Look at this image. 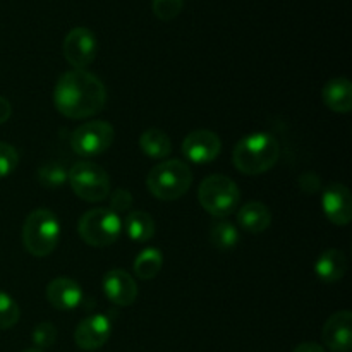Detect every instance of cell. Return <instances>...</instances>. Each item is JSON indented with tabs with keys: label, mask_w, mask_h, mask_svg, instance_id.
I'll return each instance as SVG.
<instances>
[{
	"label": "cell",
	"mask_w": 352,
	"mask_h": 352,
	"mask_svg": "<svg viewBox=\"0 0 352 352\" xmlns=\"http://www.w3.org/2000/svg\"><path fill=\"white\" fill-rule=\"evenodd\" d=\"M21 309L12 296L0 291V330H9L19 322Z\"/></svg>",
	"instance_id": "cb8c5ba5"
},
{
	"label": "cell",
	"mask_w": 352,
	"mask_h": 352,
	"mask_svg": "<svg viewBox=\"0 0 352 352\" xmlns=\"http://www.w3.org/2000/svg\"><path fill=\"white\" fill-rule=\"evenodd\" d=\"M67 182L78 198L89 203H100L110 195L109 174L91 162H78L69 168Z\"/></svg>",
	"instance_id": "52a82bcc"
},
{
	"label": "cell",
	"mask_w": 352,
	"mask_h": 352,
	"mask_svg": "<svg viewBox=\"0 0 352 352\" xmlns=\"http://www.w3.org/2000/svg\"><path fill=\"white\" fill-rule=\"evenodd\" d=\"M322 340L327 349L349 352L352 349V313L342 309L330 316L323 325Z\"/></svg>",
	"instance_id": "4fadbf2b"
},
{
	"label": "cell",
	"mask_w": 352,
	"mask_h": 352,
	"mask_svg": "<svg viewBox=\"0 0 352 352\" xmlns=\"http://www.w3.org/2000/svg\"><path fill=\"white\" fill-rule=\"evenodd\" d=\"M31 339H33V344L36 349L43 351L47 347H52L57 340V329H55L54 323H38L33 329V333H31Z\"/></svg>",
	"instance_id": "d4e9b609"
},
{
	"label": "cell",
	"mask_w": 352,
	"mask_h": 352,
	"mask_svg": "<svg viewBox=\"0 0 352 352\" xmlns=\"http://www.w3.org/2000/svg\"><path fill=\"white\" fill-rule=\"evenodd\" d=\"M19 165V153L12 144L0 143V179H6L12 174Z\"/></svg>",
	"instance_id": "4316f807"
},
{
	"label": "cell",
	"mask_w": 352,
	"mask_h": 352,
	"mask_svg": "<svg viewBox=\"0 0 352 352\" xmlns=\"http://www.w3.org/2000/svg\"><path fill=\"white\" fill-rule=\"evenodd\" d=\"M62 52L69 64L74 69H86L95 62L98 52V41L95 33L88 28L78 26L67 33L62 45Z\"/></svg>",
	"instance_id": "9c48e42d"
},
{
	"label": "cell",
	"mask_w": 352,
	"mask_h": 352,
	"mask_svg": "<svg viewBox=\"0 0 352 352\" xmlns=\"http://www.w3.org/2000/svg\"><path fill=\"white\" fill-rule=\"evenodd\" d=\"M164 267V254L157 248H146L141 251L134 261V275L141 280H151L160 274Z\"/></svg>",
	"instance_id": "44dd1931"
},
{
	"label": "cell",
	"mask_w": 352,
	"mask_h": 352,
	"mask_svg": "<svg viewBox=\"0 0 352 352\" xmlns=\"http://www.w3.org/2000/svg\"><path fill=\"white\" fill-rule=\"evenodd\" d=\"M280 158V144L267 133H253L239 140L232 162L241 174L260 175L275 167Z\"/></svg>",
	"instance_id": "7a4b0ae2"
},
{
	"label": "cell",
	"mask_w": 352,
	"mask_h": 352,
	"mask_svg": "<svg viewBox=\"0 0 352 352\" xmlns=\"http://www.w3.org/2000/svg\"><path fill=\"white\" fill-rule=\"evenodd\" d=\"M184 0H151L153 14L160 21H172L181 14Z\"/></svg>",
	"instance_id": "484cf974"
},
{
	"label": "cell",
	"mask_w": 352,
	"mask_h": 352,
	"mask_svg": "<svg viewBox=\"0 0 352 352\" xmlns=\"http://www.w3.org/2000/svg\"><path fill=\"white\" fill-rule=\"evenodd\" d=\"M322 208L336 226H347L352 220V196L347 186L332 182L322 192Z\"/></svg>",
	"instance_id": "7c38bea8"
},
{
	"label": "cell",
	"mask_w": 352,
	"mask_h": 352,
	"mask_svg": "<svg viewBox=\"0 0 352 352\" xmlns=\"http://www.w3.org/2000/svg\"><path fill=\"white\" fill-rule=\"evenodd\" d=\"M124 229L134 243H148L155 236V220L146 212H131L126 217Z\"/></svg>",
	"instance_id": "d6986e66"
},
{
	"label": "cell",
	"mask_w": 352,
	"mask_h": 352,
	"mask_svg": "<svg viewBox=\"0 0 352 352\" xmlns=\"http://www.w3.org/2000/svg\"><path fill=\"white\" fill-rule=\"evenodd\" d=\"M10 113H12V107H10V102L7 98H3V96H0V124L7 122L10 117Z\"/></svg>",
	"instance_id": "f546056e"
},
{
	"label": "cell",
	"mask_w": 352,
	"mask_h": 352,
	"mask_svg": "<svg viewBox=\"0 0 352 352\" xmlns=\"http://www.w3.org/2000/svg\"><path fill=\"white\" fill-rule=\"evenodd\" d=\"M192 172L182 160H165L155 165L146 177V186L155 198L174 201L184 196L191 188Z\"/></svg>",
	"instance_id": "277c9868"
},
{
	"label": "cell",
	"mask_w": 352,
	"mask_h": 352,
	"mask_svg": "<svg viewBox=\"0 0 352 352\" xmlns=\"http://www.w3.org/2000/svg\"><path fill=\"white\" fill-rule=\"evenodd\" d=\"M292 352H325V347L316 342H302Z\"/></svg>",
	"instance_id": "4dcf8cb0"
},
{
	"label": "cell",
	"mask_w": 352,
	"mask_h": 352,
	"mask_svg": "<svg viewBox=\"0 0 352 352\" xmlns=\"http://www.w3.org/2000/svg\"><path fill=\"white\" fill-rule=\"evenodd\" d=\"M299 188L305 192L313 195V192L322 189V179L316 174H313V172H306V174H302L301 177H299Z\"/></svg>",
	"instance_id": "f1b7e54d"
},
{
	"label": "cell",
	"mask_w": 352,
	"mask_h": 352,
	"mask_svg": "<svg viewBox=\"0 0 352 352\" xmlns=\"http://www.w3.org/2000/svg\"><path fill=\"white\" fill-rule=\"evenodd\" d=\"M210 243L213 244V248L222 251L234 250L239 243V232H237L236 226L227 220H220L215 226L212 227V232H210Z\"/></svg>",
	"instance_id": "603a6c76"
},
{
	"label": "cell",
	"mask_w": 352,
	"mask_h": 352,
	"mask_svg": "<svg viewBox=\"0 0 352 352\" xmlns=\"http://www.w3.org/2000/svg\"><path fill=\"white\" fill-rule=\"evenodd\" d=\"M347 272V258L344 251L332 248L320 254V258L315 263V274L325 284H333L340 280Z\"/></svg>",
	"instance_id": "e0dca14e"
},
{
	"label": "cell",
	"mask_w": 352,
	"mask_h": 352,
	"mask_svg": "<svg viewBox=\"0 0 352 352\" xmlns=\"http://www.w3.org/2000/svg\"><path fill=\"white\" fill-rule=\"evenodd\" d=\"M140 148L146 157L150 158H165L172 151V141L167 136V133L160 129H148L141 134Z\"/></svg>",
	"instance_id": "ffe728a7"
},
{
	"label": "cell",
	"mask_w": 352,
	"mask_h": 352,
	"mask_svg": "<svg viewBox=\"0 0 352 352\" xmlns=\"http://www.w3.org/2000/svg\"><path fill=\"white\" fill-rule=\"evenodd\" d=\"M54 103L58 113L67 119H88L105 107V85L86 69L64 72L55 85Z\"/></svg>",
	"instance_id": "6da1fadb"
},
{
	"label": "cell",
	"mask_w": 352,
	"mask_h": 352,
	"mask_svg": "<svg viewBox=\"0 0 352 352\" xmlns=\"http://www.w3.org/2000/svg\"><path fill=\"white\" fill-rule=\"evenodd\" d=\"M116 131L105 120L85 122L72 133L71 146L81 157H96L112 146Z\"/></svg>",
	"instance_id": "ba28073f"
},
{
	"label": "cell",
	"mask_w": 352,
	"mask_h": 352,
	"mask_svg": "<svg viewBox=\"0 0 352 352\" xmlns=\"http://www.w3.org/2000/svg\"><path fill=\"white\" fill-rule=\"evenodd\" d=\"M69 170L60 162H45L36 172V179L45 189H58L67 182Z\"/></svg>",
	"instance_id": "7402d4cb"
},
{
	"label": "cell",
	"mask_w": 352,
	"mask_h": 352,
	"mask_svg": "<svg viewBox=\"0 0 352 352\" xmlns=\"http://www.w3.org/2000/svg\"><path fill=\"white\" fill-rule=\"evenodd\" d=\"M323 103L332 112L347 113L352 110V85L347 78H333L323 86Z\"/></svg>",
	"instance_id": "2e32d148"
},
{
	"label": "cell",
	"mask_w": 352,
	"mask_h": 352,
	"mask_svg": "<svg viewBox=\"0 0 352 352\" xmlns=\"http://www.w3.org/2000/svg\"><path fill=\"white\" fill-rule=\"evenodd\" d=\"M60 239V222L57 215L47 208L34 210L23 226V244L33 256L45 258L57 248Z\"/></svg>",
	"instance_id": "3957f363"
},
{
	"label": "cell",
	"mask_w": 352,
	"mask_h": 352,
	"mask_svg": "<svg viewBox=\"0 0 352 352\" xmlns=\"http://www.w3.org/2000/svg\"><path fill=\"white\" fill-rule=\"evenodd\" d=\"M103 292L116 306H131L138 298V285L133 275L122 268H113L103 277Z\"/></svg>",
	"instance_id": "5bb4252c"
},
{
	"label": "cell",
	"mask_w": 352,
	"mask_h": 352,
	"mask_svg": "<svg viewBox=\"0 0 352 352\" xmlns=\"http://www.w3.org/2000/svg\"><path fill=\"white\" fill-rule=\"evenodd\" d=\"M222 150V141L213 131L198 129L189 133L182 141V153L191 164L206 165L215 160Z\"/></svg>",
	"instance_id": "30bf717a"
},
{
	"label": "cell",
	"mask_w": 352,
	"mask_h": 352,
	"mask_svg": "<svg viewBox=\"0 0 352 352\" xmlns=\"http://www.w3.org/2000/svg\"><path fill=\"white\" fill-rule=\"evenodd\" d=\"M47 301L60 311H71L82 301V291L72 278L58 277L47 285Z\"/></svg>",
	"instance_id": "9a60e30c"
},
{
	"label": "cell",
	"mask_w": 352,
	"mask_h": 352,
	"mask_svg": "<svg viewBox=\"0 0 352 352\" xmlns=\"http://www.w3.org/2000/svg\"><path fill=\"white\" fill-rule=\"evenodd\" d=\"M110 205H112L113 212H126V210H129V206L133 205V195H131L127 189H117V191L112 192V196H110Z\"/></svg>",
	"instance_id": "83f0119b"
},
{
	"label": "cell",
	"mask_w": 352,
	"mask_h": 352,
	"mask_svg": "<svg viewBox=\"0 0 352 352\" xmlns=\"http://www.w3.org/2000/svg\"><path fill=\"white\" fill-rule=\"evenodd\" d=\"M110 333H112L110 320L96 313L79 322L74 330V342L82 351H98L109 342Z\"/></svg>",
	"instance_id": "8fae6325"
},
{
	"label": "cell",
	"mask_w": 352,
	"mask_h": 352,
	"mask_svg": "<svg viewBox=\"0 0 352 352\" xmlns=\"http://www.w3.org/2000/svg\"><path fill=\"white\" fill-rule=\"evenodd\" d=\"M198 199L203 210L217 219L230 217L241 203V192L236 182L226 175H208L198 189Z\"/></svg>",
	"instance_id": "5b68a950"
},
{
	"label": "cell",
	"mask_w": 352,
	"mask_h": 352,
	"mask_svg": "<svg viewBox=\"0 0 352 352\" xmlns=\"http://www.w3.org/2000/svg\"><path fill=\"white\" fill-rule=\"evenodd\" d=\"M122 230L119 213L110 208H93L81 217L78 232L88 246L107 248L116 243Z\"/></svg>",
	"instance_id": "8992f818"
},
{
	"label": "cell",
	"mask_w": 352,
	"mask_h": 352,
	"mask_svg": "<svg viewBox=\"0 0 352 352\" xmlns=\"http://www.w3.org/2000/svg\"><path fill=\"white\" fill-rule=\"evenodd\" d=\"M24 352H43V351H40V349H36V347H33V349H26Z\"/></svg>",
	"instance_id": "1f68e13d"
},
{
	"label": "cell",
	"mask_w": 352,
	"mask_h": 352,
	"mask_svg": "<svg viewBox=\"0 0 352 352\" xmlns=\"http://www.w3.org/2000/svg\"><path fill=\"white\" fill-rule=\"evenodd\" d=\"M237 223L250 234H261L270 227L272 212L261 201H250L237 212Z\"/></svg>",
	"instance_id": "ac0fdd59"
}]
</instances>
